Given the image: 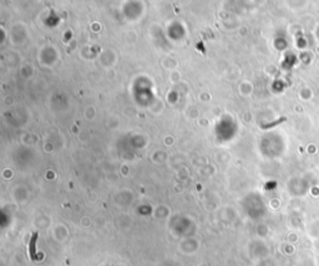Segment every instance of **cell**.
I'll return each instance as SVG.
<instances>
[{
    "mask_svg": "<svg viewBox=\"0 0 319 266\" xmlns=\"http://www.w3.org/2000/svg\"><path fill=\"white\" fill-rule=\"evenodd\" d=\"M35 240H36V234L34 235V238L31 239V243H30V254H31V258H34V253H35Z\"/></svg>",
    "mask_w": 319,
    "mask_h": 266,
    "instance_id": "6da1fadb",
    "label": "cell"
}]
</instances>
